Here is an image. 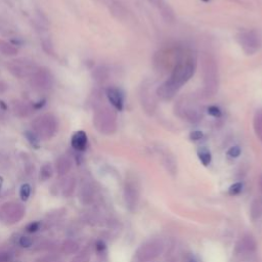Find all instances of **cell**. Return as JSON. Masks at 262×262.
<instances>
[{
  "mask_svg": "<svg viewBox=\"0 0 262 262\" xmlns=\"http://www.w3.org/2000/svg\"><path fill=\"white\" fill-rule=\"evenodd\" d=\"M250 214H251V218L253 220L258 219L261 214H262V202L258 199L254 200L251 204V209H250Z\"/></svg>",
  "mask_w": 262,
  "mask_h": 262,
  "instance_id": "cell-16",
  "label": "cell"
},
{
  "mask_svg": "<svg viewBox=\"0 0 262 262\" xmlns=\"http://www.w3.org/2000/svg\"><path fill=\"white\" fill-rule=\"evenodd\" d=\"M88 144V138L84 131H77L72 137L73 149L78 152H83L86 150Z\"/></svg>",
  "mask_w": 262,
  "mask_h": 262,
  "instance_id": "cell-10",
  "label": "cell"
},
{
  "mask_svg": "<svg viewBox=\"0 0 262 262\" xmlns=\"http://www.w3.org/2000/svg\"><path fill=\"white\" fill-rule=\"evenodd\" d=\"M14 111H15V114H18L19 116H22V117L27 116V115L29 114L28 108L24 104H20V103L14 105Z\"/></svg>",
  "mask_w": 262,
  "mask_h": 262,
  "instance_id": "cell-22",
  "label": "cell"
},
{
  "mask_svg": "<svg viewBox=\"0 0 262 262\" xmlns=\"http://www.w3.org/2000/svg\"><path fill=\"white\" fill-rule=\"evenodd\" d=\"M2 185H3V178H2V177H0V189H1Z\"/></svg>",
  "mask_w": 262,
  "mask_h": 262,
  "instance_id": "cell-32",
  "label": "cell"
},
{
  "mask_svg": "<svg viewBox=\"0 0 262 262\" xmlns=\"http://www.w3.org/2000/svg\"><path fill=\"white\" fill-rule=\"evenodd\" d=\"M0 53L4 56H15L18 54V48L5 40H0Z\"/></svg>",
  "mask_w": 262,
  "mask_h": 262,
  "instance_id": "cell-15",
  "label": "cell"
},
{
  "mask_svg": "<svg viewBox=\"0 0 262 262\" xmlns=\"http://www.w3.org/2000/svg\"><path fill=\"white\" fill-rule=\"evenodd\" d=\"M76 189V179L75 177H69L65 180L62 188V195L64 198H70L73 196Z\"/></svg>",
  "mask_w": 262,
  "mask_h": 262,
  "instance_id": "cell-13",
  "label": "cell"
},
{
  "mask_svg": "<svg viewBox=\"0 0 262 262\" xmlns=\"http://www.w3.org/2000/svg\"><path fill=\"white\" fill-rule=\"evenodd\" d=\"M107 97L111 105L116 109L117 111H122L123 110V105H124V100L123 95L121 91L115 87H110L107 89Z\"/></svg>",
  "mask_w": 262,
  "mask_h": 262,
  "instance_id": "cell-9",
  "label": "cell"
},
{
  "mask_svg": "<svg viewBox=\"0 0 262 262\" xmlns=\"http://www.w3.org/2000/svg\"><path fill=\"white\" fill-rule=\"evenodd\" d=\"M164 245L160 240H151L142 244L136 251V258L140 262H149L162 254Z\"/></svg>",
  "mask_w": 262,
  "mask_h": 262,
  "instance_id": "cell-4",
  "label": "cell"
},
{
  "mask_svg": "<svg viewBox=\"0 0 262 262\" xmlns=\"http://www.w3.org/2000/svg\"><path fill=\"white\" fill-rule=\"evenodd\" d=\"M189 262H196L195 259H191V260H189Z\"/></svg>",
  "mask_w": 262,
  "mask_h": 262,
  "instance_id": "cell-33",
  "label": "cell"
},
{
  "mask_svg": "<svg viewBox=\"0 0 262 262\" xmlns=\"http://www.w3.org/2000/svg\"><path fill=\"white\" fill-rule=\"evenodd\" d=\"M198 155H199V159H200V161L204 164L205 166H208L209 164L211 163V159H212V157H211V154H210L208 151H206V150H202V151L199 152Z\"/></svg>",
  "mask_w": 262,
  "mask_h": 262,
  "instance_id": "cell-21",
  "label": "cell"
},
{
  "mask_svg": "<svg viewBox=\"0 0 262 262\" xmlns=\"http://www.w3.org/2000/svg\"><path fill=\"white\" fill-rule=\"evenodd\" d=\"M7 89H8V85L5 83V82L0 81V94L6 92Z\"/></svg>",
  "mask_w": 262,
  "mask_h": 262,
  "instance_id": "cell-31",
  "label": "cell"
},
{
  "mask_svg": "<svg viewBox=\"0 0 262 262\" xmlns=\"http://www.w3.org/2000/svg\"><path fill=\"white\" fill-rule=\"evenodd\" d=\"M95 248H96V251H97L98 253H102V252H104L105 249H106V244H105L104 242H102V241H98V242L96 243Z\"/></svg>",
  "mask_w": 262,
  "mask_h": 262,
  "instance_id": "cell-30",
  "label": "cell"
},
{
  "mask_svg": "<svg viewBox=\"0 0 262 262\" xmlns=\"http://www.w3.org/2000/svg\"><path fill=\"white\" fill-rule=\"evenodd\" d=\"M53 75L46 69H37L31 76V84L35 89L47 90L53 86Z\"/></svg>",
  "mask_w": 262,
  "mask_h": 262,
  "instance_id": "cell-7",
  "label": "cell"
},
{
  "mask_svg": "<svg viewBox=\"0 0 262 262\" xmlns=\"http://www.w3.org/2000/svg\"><path fill=\"white\" fill-rule=\"evenodd\" d=\"M40 222L39 221H33V222H30L27 226H26V232L29 233V234H34L36 232H38L40 229Z\"/></svg>",
  "mask_w": 262,
  "mask_h": 262,
  "instance_id": "cell-24",
  "label": "cell"
},
{
  "mask_svg": "<svg viewBox=\"0 0 262 262\" xmlns=\"http://www.w3.org/2000/svg\"><path fill=\"white\" fill-rule=\"evenodd\" d=\"M13 254L9 251H0V262H11Z\"/></svg>",
  "mask_w": 262,
  "mask_h": 262,
  "instance_id": "cell-25",
  "label": "cell"
},
{
  "mask_svg": "<svg viewBox=\"0 0 262 262\" xmlns=\"http://www.w3.org/2000/svg\"><path fill=\"white\" fill-rule=\"evenodd\" d=\"M243 189V185L241 183H237V184H234L231 188H229V194L231 195H238L241 193Z\"/></svg>",
  "mask_w": 262,
  "mask_h": 262,
  "instance_id": "cell-28",
  "label": "cell"
},
{
  "mask_svg": "<svg viewBox=\"0 0 262 262\" xmlns=\"http://www.w3.org/2000/svg\"><path fill=\"white\" fill-rule=\"evenodd\" d=\"M31 192H32V189H31V186L29 184L22 185V187L20 189V196H21V200L23 202H27L29 200L30 196H31Z\"/></svg>",
  "mask_w": 262,
  "mask_h": 262,
  "instance_id": "cell-20",
  "label": "cell"
},
{
  "mask_svg": "<svg viewBox=\"0 0 262 262\" xmlns=\"http://www.w3.org/2000/svg\"><path fill=\"white\" fill-rule=\"evenodd\" d=\"M241 155V149L239 146H233L227 152V156L231 158H238Z\"/></svg>",
  "mask_w": 262,
  "mask_h": 262,
  "instance_id": "cell-27",
  "label": "cell"
},
{
  "mask_svg": "<svg viewBox=\"0 0 262 262\" xmlns=\"http://www.w3.org/2000/svg\"><path fill=\"white\" fill-rule=\"evenodd\" d=\"M34 133L41 139H51L58 131V121L53 114H43L32 123Z\"/></svg>",
  "mask_w": 262,
  "mask_h": 262,
  "instance_id": "cell-2",
  "label": "cell"
},
{
  "mask_svg": "<svg viewBox=\"0 0 262 262\" xmlns=\"http://www.w3.org/2000/svg\"><path fill=\"white\" fill-rule=\"evenodd\" d=\"M73 162L68 156H61L56 164V169L60 176H64L68 174L72 169Z\"/></svg>",
  "mask_w": 262,
  "mask_h": 262,
  "instance_id": "cell-11",
  "label": "cell"
},
{
  "mask_svg": "<svg viewBox=\"0 0 262 262\" xmlns=\"http://www.w3.org/2000/svg\"><path fill=\"white\" fill-rule=\"evenodd\" d=\"M19 244H20L21 247H23V248H30L31 246H33V244H34V240H33L31 237L23 236V237L20 238Z\"/></svg>",
  "mask_w": 262,
  "mask_h": 262,
  "instance_id": "cell-23",
  "label": "cell"
},
{
  "mask_svg": "<svg viewBox=\"0 0 262 262\" xmlns=\"http://www.w3.org/2000/svg\"><path fill=\"white\" fill-rule=\"evenodd\" d=\"M97 262H103V261H97Z\"/></svg>",
  "mask_w": 262,
  "mask_h": 262,
  "instance_id": "cell-35",
  "label": "cell"
},
{
  "mask_svg": "<svg viewBox=\"0 0 262 262\" xmlns=\"http://www.w3.org/2000/svg\"><path fill=\"white\" fill-rule=\"evenodd\" d=\"M202 1H204V2H209L210 0H202Z\"/></svg>",
  "mask_w": 262,
  "mask_h": 262,
  "instance_id": "cell-34",
  "label": "cell"
},
{
  "mask_svg": "<svg viewBox=\"0 0 262 262\" xmlns=\"http://www.w3.org/2000/svg\"><path fill=\"white\" fill-rule=\"evenodd\" d=\"M208 113H209V115H211V116L216 117V118L221 116V111L216 106H211V107H209L208 108Z\"/></svg>",
  "mask_w": 262,
  "mask_h": 262,
  "instance_id": "cell-26",
  "label": "cell"
},
{
  "mask_svg": "<svg viewBox=\"0 0 262 262\" xmlns=\"http://www.w3.org/2000/svg\"><path fill=\"white\" fill-rule=\"evenodd\" d=\"M193 62L194 61L191 58L177 62L170 80L158 89L160 96L165 98V100L171 98L174 95V92L182 87L188 80H190L195 72V65Z\"/></svg>",
  "mask_w": 262,
  "mask_h": 262,
  "instance_id": "cell-1",
  "label": "cell"
},
{
  "mask_svg": "<svg viewBox=\"0 0 262 262\" xmlns=\"http://www.w3.org/2000/svg\"><path fill=\"white\" fill-rule=\"evenodd\" d=\"M1 211L3 213L6 223L9 225L20 222L25 217L26 214L25 207L22 204L16 202L5 203L2 206Z\"/></svg>",
  "mask_w": 262,
  "mask_h": 262,
  "instance_id": "cell-5",
  "label": "cell"
},
{
  "mask_svg": "<svg viewBox=\"0 0 262 262\" xmlns=\"http://www.w3.org/2000/svg\"><path fill=\"white\" fill-rule=\"evenodd\" d=\"M80 201L84 205H89L93 201V190L90 185L85 184L81 187Z\"/></svg>",
  "mask_w": 262,
  "mask_h": 262,
  "instance_id": "cell-12",
  "label": "cell"
},
{
  "mask_svg": "<svg viewBox=\"0 0 262 262\" xmlns=\"http://www.w3.org/2000/svg\"><path fill=\"white\" fill-rule=\"evenodd\" d=\"M202 137H203V132H202V131H198V130L193 131V132L190 135V138L192 140H195V141L196 140H200Z\"/></svg>",
  "mask_w": 262,
  "mask_h": 262,
  "instance_id": "cell-29",
  "label": "cell"
},
{
  "mask_svg": "<svg viewBox=\"0 0 262 262\" xmlns=\"http://www.w3.org/2000/svg\"><path fill=\"white\" fill-rule=\"evenodd\" d=\"M53 174H54L53 166L49 163H46V164H44V165L40 169L39 179L41 180V182H46V180H48L49 178L53 176Z\"/></svg>",
  "mask_w": 262,
  "mask_h": 262,
  "instance_id": "cell-17",
  "label": "cell"
},
{
  "mask_svg": "<svg viewBox=\"0 0 262 262\" xmlns=\"http://www.w3.org/2000/svg\"><path fill=\"white\" fill-rule=\"evenodd\" d=\"M124 200L126 207L130 211H134L139 201V190L133 183H128L124 189Z\"/></svg>",
  "mask_w": 262,
  "mask_h": 262,
  "instance_id": "cell-8",
  "label": "cell"
},
{
  "mask_svg": "<svg viewBox=\"0 0 262 262\" xmlns=\"http://www.w3.org/2000/svg\"><path fill=\"white\" fill-rule=\"evenodd\" d=\"M91 257V252L89 249H84L82 250L79 254H77L71 262H89Z\"/></svg>",
  "mask_w": 262,
  "mask_h": 262,
  "instance_id": "cell-19",
  "label": "cell"
},
{
  "mask_svg": "<svg viewBox=\"0 0 262 262\" xmlns=\"http://www.w3.org/2000/svg\"><path fill=\"white\" fill-rule=\"evenodd\" d=\"M62 251L66 255L76 254L79 251V244L73 240H66L62 244Z\"/></svg>",
  "mask_w": 262,
  "mask_h": 262,
  "instance_id": "cell-14",
  "label": "cell"
},
{
  "mask_svg": "<svg viewBox=\"0 0 262 262\" xmlns=\"http://www.w3.org/2000/svg\"><path fill=\"white\" fill-rule=\"evenodd\" d=\"M242 248L247 251H254L256 249V242L251 236L245 237L242 241Z\"/></svg>",
  "mask_w": 262,
  "mask_h": 262,
  "instance_id": "cell-18",
  "label": "cell"
},
{
  "mask_svg": "<svg viewBox=\"0 0 262 262\" xmlns=\"http://www.w3.org/2000/svg\"><path fill=\"white\" fill-rule=\"evenodd\" d=\"M7 70L16 78L23 79L28 76H32L33 73H34L37 70V66L36 64L28 59L21 58V59H16L12 60L7 63L6 65Z\"/></svg>",
  "mask_w": 262,
  "mask_h": 262,
  "instance_id": "cell-3",
  "label": "cell"
},
{
  "mask_svg": "<svg viewBox=\"0 0 262 262\" xmlns=\"http://www.w3.org/2000/svg\"><path fill=\"white\" fill-rule=\"evenodd\" d=\"M93 122L97 130H100L102 133L110 134L113 133L114 131L112 130L114 126V118L112 117L111 113L108 109H102L98 110L93 117Z\"/></svg>",
  "mask_w": 262,
  "mask_h": 262,
  "instance_id": "cell-6",
  "label": "cell"
}]
</instances>
